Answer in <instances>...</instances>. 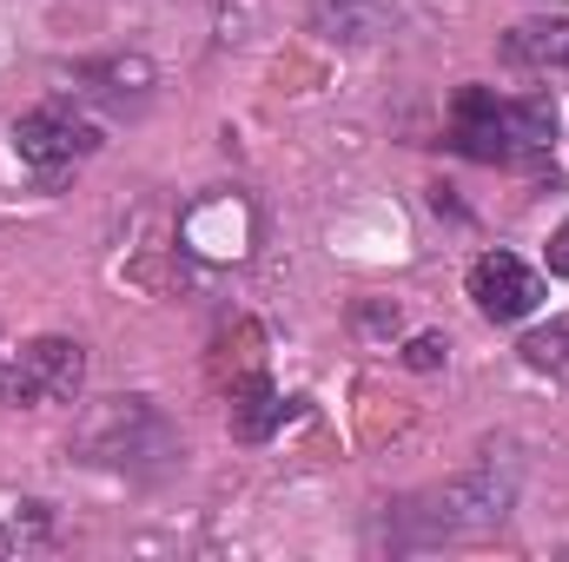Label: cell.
<instances>
[{
	"mask_svg": "<svg viewBox=\"0 0 569 562\" xmlns=\"http://www.w3.org/2000/svg\"><path fill=\"white\" fill-rule=\"evenodd\" d=\"M517 483H523V463H517V450L503 443H490L463 476H450L443 490H430L418 510H405L411 523H418V536L437 543V536H483V530H497L510 510H517Z\"/></svg>",
	"mask_w": 569,
	"mask_h": 562,
	"instance_id": "obj_1",
	"label": "cell"
},
{
	"mask_svg": "<svg viewBox=\"0 0 569 562\" xmlns=\"http://www.w3.org/2000/svg\"><path fill=\"white\" fill-rule=\"evenodd\" d=\"M73 450H80L93 470L159 476V470H172V456H179V430L166 423L159 404H146V398H107V404L87 411Z\"/></svg>",
	"mask_w": 569,
	"mask_h": 562,
	"instance_id": "obj_2",
	"label": "cell"
},
{
	"mask_svg": "<svg viewBox=\"0 0 569 562\" xmlns=\"http://www.w3.org/2000/svg\"><path fill=\"white\" fill-rule=\"evenodd\" d=\"M87 384V351L73 338H33L0 364V404H73Z\"/></svg>",
	"mask_w": 569,
	"mask_h": 562,
	"instance_id": "obj_3",
	"label": "cell"
},
{
	"mask_svg": "<svg viewBox=\"0 0 569 562\" xmlns=\"http://www.w3.org/2000/svg\"><path fill=\"white\" fill-rule=\"evenodd\" d=\"M93 145H100V127H93V120H80L67 100H47V107H33V113H20V120H13V152H20L47 185H53L67 165H80Z\"/></svg>",
	"mask_w": 569,
	"mask_h": 562,
	"instance_id": "obj_4",
	"label": "cell"
},
{
	"mask_svg": "<svg viewBox=\"0 0 569 562\" xmlns=\"http://www.w3.org/2000/svg\"><path fill=\"white\" fill-rule=\"evenodd\" d=\"M470 298H477L483 318L517 324V318H530V311L543 304V279H537L517 252H483V259L470 265Z\"/></svg>",
	"mask_w": 569,
	"mask_h": 562,
	"instance_id": "obj_5",
	"label": "cell"
},
{
	"mask_svg": "<svg viewBox=\"0 0 569 562\" xmlns=\"http://www.w3.org/2000/svg\"><path fill=\"white\" fill-rule=\"evenodd\" d=\"M305 20L338 47H378L405 27V0H311Z\"/></svg>",
	"mask_w": 569,
	"mask_h": 562,
	"instance_id": "obj_6",
	"label": "cell"
},
{
	"mask_svg": "<svg viewBox=\"0 0 569 562\" xmlns=\"http://www.w3.org/2000/svg\"><path fill=\"white\" fill-rule=\"evenodd\" d=\"M450 145L483 165H510V133H503V100L490 87H463L450 107Z\"/></svg>",
	"mask_w": 569,
	"mask_h": 562,
	"instance_id": "obj_7",
	"label": "cell"
},
{
	"mask_svg": "<svg viewBox=\"0 0 569 562\" xmlns=\"http://www.w3.org/2000/svg\"><path fill=\"white\" fill-rule=\"evenodd\" d=\"M246 239H252V212H246V199H232V192L206 199V205L186 219V245L206 252V259H246Z\"/></svg>",
	"mask_w": 569,
	"mask_h": 562,
	"instance_id": "obj_8",
	"label": "cell"
},
{
	"mask_svg": "<svg viewBox=\"0 0 569 562\" xmlns=\"http://www.w3.org/2000/svg\"><path fill=\"white\" fill-rule=\"evenodd\" d=\"M503 60L530 73H569V13H543L503 33Z\"/></svg>",
	"mask_w": 569,
	"mask_h": 562,
	"instance_id": "obj_9",
	"label": "cell"
},
{
	"mask_svg": "<svg viewBox=\"0 0 569 562\" xmlns=\"http://www.w3.org/2000/svg\"><path fill=\"white\" fill-rule=\"evenodd\" d=\"M152 60L146 53H113V60H100V67H87L80 73V93H93V100H107V107H146V93H152Z\"/></svg>",
	"mask_w": 569,
	"mask_h": 562,
	"instance_id": "obj_10",
	"label": "cell"
},
{
	"mask_svg": "<svg viewBox=\"0 0 569 562\" xmlns=\"http://www.w3.org/2000/svg\"><path fill=\"white\" fill-rule=\"evenodd\" d=\"M503 133H510V159H537L557 145V100L530 93V100H503Z\"/></svg>",
	"mask_w": 569,
	"mask_h": 562,
	"instance_id": "obj_11",
	"label": "cell"
},
{
	"mask_svg": "<svg viewBox=\"0 0 569 562\" xmlns=\"http://www.w3.org/2000/svg\"><path fill=\"white\" fill-rule=\"evenodd\" d=\"M279 423H284V398L266 378H246V384L232 391V436H239V443H266Z\"/></svg>",
	"mask_w": 569,
	"mask_h": 562,
	"instance_id": "obj_12",
	"label": "cell"
},
{
	"mask_svg": "<svg viewBox=\"0 0 569 562\" xmlns=\"http://www.w3.org/2000/svg\"><path fill=\"white\" fill-rule=\"evenodd\" d=\"M517 351H523V364H530V371H543V378L569 384V324H543V331H530Z\"/></svg>",
	"mask_w": 569,
	"mask_h": 562,
	"instance_id": "obj_13",
	"label": "cell"
},
{
	"mask_svg": "<svg viewBox=\"0 0 569 562\" xmlns=\"http://www.w3.org/2000/svg\"><path fill=\"white\" fill-rule=\"evenodd\" d=\"M47 536H53L47 503H13V510H0V550H40Z\"/></svg>",
	"mask_w": 569,
	"mask_h": 562,
	"instance_id": "obj_14",
	"label": "cell"
},
{
	"mask_svg": "<svg viewBox=\"0 0 569 562\" xmlns=\"http://www.w3.org/2000/svg\"><path fill=\"white\" fill-rule=\"evenodd\" d=\"M405 364H411V371H437V364H443V338H411V351H405Z\"/></svg>",
	"mask_w": 569,
	"mask_h": 562,
	"instance_id": "obj_15",
	"label": "cell"
},
{
	"mask_svg": "<svg viewBox=\"0 0 569 562\" xmlns=\"http://www.w3.org/2000/svg\"><path fill=\"white\" fill-rule=\"evenodd\" d=\"M351 324H358V331H391V338H398V311H391V304H358Z\"/></svg>",
	"mask_w": 569,
	"mask_h": 562,
	"instance_id": "obj_16",
	"label": "cell"
},
{
	"mask_svg": "<svg viewBox=\"0 0 569 562\" xmlns=\"http://www.w3.org/2000/svg\"><path fill=\"white\" fill-rule=\"evenodd\" d=\"M550 272H557V279H569V225H557V232H550Z\"/></svg>",
	"mask_w": 569,
	"mask_h": 562,
	"instance_id": "obj_17",
	"label": "cell"
}]
</instances>
